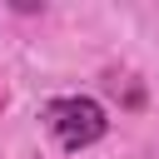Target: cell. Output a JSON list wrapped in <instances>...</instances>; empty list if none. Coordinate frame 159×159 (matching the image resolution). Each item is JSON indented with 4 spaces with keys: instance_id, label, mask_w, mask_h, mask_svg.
I'll use <instances>...</instances> for the list:
<instances>
[{
    "instance_id": "6da1fadb",
    "label": "cell",
    "mask_w": 159,
    "mask_h": 159,
    "mask_svg": "<svg viewBox=\"0 0 159 159\" xmlns=\"http://www.w3.org/2000/svg\"><path fill=\"white\" fill-rule=\"evenodd\" d=\"M40 119L55 134V144L70 149V154H80V149H89V144H99L109 134V114L89 94H55V99H45Z\"/></svg>"
}]
</instances>
